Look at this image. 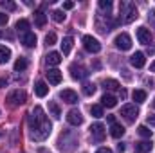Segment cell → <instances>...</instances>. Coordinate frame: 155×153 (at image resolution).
I'll list each match as a JSON object with an SVG mask.
<instances>
[{
	"label": "cell",
	"instance_id": "1",
	"mask_svg": "<svg viewBox=\"0 0 155 153\" xmlns=\"http://www.w3.org/2000/svg\"><path fill=\"white\" fill-rule=\"evenodd\" d=\"M119 15H121V20L124 24H130L137 18V7L134 2H121L119 5Z\"/></svg>",
	"mask_w": 155,
	"mask_h": 153
},
{
	"label": "cell",
	"instance_id": "2",
	"mask_svg": "<svg viewBox=\"0 0 155 153\" xmlns=\"http://www.w3.org/2000/svg\"><path fill=\"white\" fill-rule=\"evenodd\" d=\"M51 130H52V124L49 122V119H45L43 122H40L38 126H35L31 130V139L33 141H45L49 135H51Z\"/></svg>",
	"mask_w": 155,
	"mask_h": 153
},
{
	"label": "cell",
	"instance_id": "3",
	"mask_svg": "<svg viewBox=\"0 0 155 153\" xmlns=\"http://www.w3.org/2000/svg\"><path fill=\"white\" fill-rule=\"evenodd\" d=\"M5 101H7V105H9V106H13V108H15V106H20V105H24V103H25V92H24V90H20V88H18V90H13V92L7 96V99H5Z\"/></svg>",
	"mask_w": 155,
	"mask_h": 153
},
{
	"label": "cell",
	"instance_id": "4",
	"mask_svg": "<svg viewBox=\"0 0 155 153\" xmlns=\"http://www.w3.org/2000/svg\"><path fill=\"white\" fill-rule=\"evenodd\" d=\"M45 119H47V117L43 114V108H41V106H35V110L29 115V126H31V130H33L35 126H38L40 122H43Z\"/></svg>",
	"mask_w": 155,
	"mask_h": 153
},
{
	"label": "cell",
	"instance_id": "5",
	"mask_svg": "<svg viewBox=\"0 0 155 153\" xmlns=\"http://www.w3.org/2000/svg\"><path fill=\"white\" fill-rule=\"evenodd\" d=\"M83 47H85L88 52H92V54H96V52L101 50V43L94 38V36H90V34H85V36H83Z\"/></svg>",
	"mask_w": 155,
	"mask_h": 153
},
{
	"label": "cell",
	"instance_id": "6",
	"mask_svg": "<svg viewBox=\"0 0 155 153\" xmlns=\"http://www.w3.org/2000/svg\"><path fill=\"white\" fill-rule=\"evenodd\" d=\"M114 43H116L117 49H121V50H130V49H132V38H130L126 33L117 34L116 40H114Z\"/></svg>",
	"mask_w": 155,
	"mask_h": 153
},
{
	"label": "cell",
	"instance_id": "7",
	"mask_svg": "<svg viewBox=\"0 0 155 153\" xmlns=\"http://www.w3.org/2000/svg\"><path fill=\"white\" fill-rule=\"evenodd\" d=\"M121 115H123L128 122H134V121L137 119V115H139V110L135 108V105H124V106L121 108Z\"/></svg>",
	"mask_w": 155,
	"mask_h": 153
},
{
	"label": "cell",
	"instance_id": "8",
	"mask_svg": "<svg viewBox=\"0 0 155 153\" xmlns=\"http://www.w3.org/2000/svg\"><path fill=\"white\" fill-rule=\"evenodd\" d=\"M90 133H92V139H96L97 142H101L105 139V126L101 122H94L90 126Z\"/></svg>",
	"mask_w": 155,
	"mask_h": 153
},
{
	"label": "cell",
	"instance_id": "9",
	"mask_svg": "<svg viewBox=\"0 0 155 153\" xmlns=\"http://www.w3.org/2000/svg\"><path fill=\"white\" fill-rule=\"evenodd\" d=\"M60 99H63V101L69 103V105H76L78 103V94L74 90H71V88H65V90L60 92Z\"/></svg>",
	"mask_w": 155,
	"mask_h": 153
},
{
	"label": "cell",
	"instance_id": "10",
	"mask_svg": "<svg viewBox=\"0 0 155 153\" xmlns=\"http://www.w3.org/2000/svg\"><path fill=\"white\" fill-rule=\"evenodd\" d=\"M137 40H139V43L148 45V43L152 41V33H150V29H146V27H137Z\"/></svg>",
	"mask_w": 155,
	"mask_h": 153
},
{
	"label": "cell",
	"instance_id": "11",
	"mask_svg": "<svg viewBox=\"0 0 155 153\" xmlns=\"http://www.w3.org/2000/svg\"><path fill=\"white\" fill-rule=\"evenodd\" d=\"M67 122L69 124H72V126H79L81 122H83V115L79 110H71L69 114H67Z\"/></svg>",
	"mask_w": 155,
	"mask_h": 153
},
{
	"label": "cell",
	"instance_id": "12",
	"mask_svg": "<svg viewBox=\"0 0 155 153\" xmlns=\"http://www.w3.org/2000/svg\"><path fill=\"white\" fill-rule=\"evenodd\" d=\"M130 63H132V67H135V69H141V67H144V63H146V58H144V52H135L132 58H130Z\"/></svg>",
	"mask_w": 155,
	"mask_h": 153
},
{
	"label": "cell",
	"instance_id": "13",
	"mask_svg": "<svg viewBox=\"0 0 155 153\" xmlns=\"http://www.w3.org/2000/svg\"><path fill=\"white\" fill-rule=\"evenodd\" d=\"M61 72L58 70V69H49L47 70V79H49V83L51 85H60L61 83Z\"/></svg>",
	"mask_w": 155,
	"mask_h": 153
},
{
	"label": "cell",
	"instance_id": "14",
	"mask_svg": "<svg viewBox=\"0 0 155 153\" xmlns=\"http://www.w3.org/2000/svg\"><path fill=\"white\" fill-rule=\"evenodd\" d=\"M20 43H24L25 47H35L36 45V34L35 33H25V34H20Z\"/></svg>",
	"mask_w": 155,
	"mask_h": 153
},
{
	"label": "cell",
	"instance_id": "15",
	"mask_svg": "<svg viewBox=\"0 0 155 153\" xmlns=\"http://www.w3.org/2000/svg\"><path fill=\"white\" fill-rule=\"evenodd\" d=\"M71 76L74 77V79H85V77L88 76V72L83 69V67H79V65H71Z\"/></svg>",
	"mask_w": 155,
	"mask_h": 153
},
{
	"label": "cell",
	"instance_id": "16",
	"mask_svg": "<svg viewBox=\"0 0 155 153\" xmlns=\"http://www.w3.org/2000/svg\"><path fill=\"white\" fill-rule=\"evenodd\" d=\"M117 105V97L112 94H105L101 97V106H107V108H114Z\"/></svg>",
	"mask_w": 155,
	"mask_h": 153
},
{
	"label": "cell",
	"instance_id": "17",
	"mask_svg": "<svg viewBox=\"0 0 155 153\" xmlns=\"http://www.w3.org/2000/svg\"><path fill=\"white\" fill-rule=\"evenodd\" d=\"M29 27H31V24H29V20H25V18H22V20H18V22L15 24V29H16L20 34L29 33Z\"/></svg>",
	"mask_w": 155,
	"mask_h": 153
},
{
	"label": "cell",
	"instance_id": "18",
	"mask_svg": "<svg viewBox=\"0 0 155 153\" xmlns=\"http://www.w3.org/2000/svg\"><path fill=\"white\" fill-rule=\"evenodd\" d=\"M152 148H153V144H152L150 139H148V141H141V142L135 144V151L137 153H148Z\"/></svg>",
	"mask_w": 155,
	"mask_h": 153
},
{
	"label": "cell",
	"instance_id": "19",
	"mask_svg": "<svg viewBox=\"0 0 155 153\" xmlns=\"http://www.w3.org/2000/svg\"><path fill=\"white\" fill-rule=\"evenodd\" d=\"M35 94H36L38 97H45V96L49 94V86H47V83L38 81V83H36V86H35Z\"/></svg>",
	"mask_w": 155,
	"mask_h": 153
},
{
	"label": "cell",
	"instance_id": "20",
	"mask_svg": "<svg viewBox=\"0 0 155 153\" xmlns=\"http://www.w3.org/2000/svg\"><path fill=\"white\" fill-rule=\"evenodd\" d=\"M110 135H112L114 139L123 137V135H124V128H123L121 124H117V122H112V124H110Z\"/></svg>",
	"mask_w": 155,
	"mask_h": 153
},
{
	"label": "cell",
	"instance_id": "21",
	"mask_svg": "<svg viewBox=\"0 0 155 153\" xmlns=\"http://www.w3.org/2000/svg\"><path fill=\"white\" fill-rule=\"evenodd\" d=\"M61 63V54L60 52H49L47 54V65H60Z\"/></svg>",
	"mask_w": 155,
	"mask_h": 153
},
{
	"label": "cell",
	"instance_id": "22",
	"mask_svg": "<svg viewBox=\"0 0 155 153\" xmlns=\"http://www.w3.org/2000/svg\"><path fill=\"white\" fill-rule=\"evenodd\" d=\"M9 58H11V49L5 47V45H0V63H2V65L7 63Z\"/></svg>",
	"mask_w": 155,
	"mask_h": 153
},
{
	"label": "cell",
	"instance_id": "23",
	"mask_svg": "<svg viewBox=\"0 0 155 153\" xmlns=\"http://www.w3.org/2000/svg\"><path fill=\"white\" fill-rule=\"evenodd\" d=\"M103 88L105 90H119L121 85H119V81H116V79H103Z\"/></svg>",
	"mask_w": 155,
	"mask_h": 153
},
{
	"label": "cell",
	"instance_id": "24",
	"mask_svg": "<svg viewBox=\"0 0 155 153\" xmlns=\"http://www.w3.org/2000/svg\"><path fill=\"white\" fill-rule=\"evenodd\" d=\"M72 43H74V41H72L71 36H65L63 41H61V52H63V54H69L71 49H72Z\"/></svg>",
	"mask_w": 155,
	"mask_h": 153
},
{
	"label": "cell",
	"instance_id": "25",
	"mask_svg": "<svg viewBox=\"0 0 155 153\" xmlns=\"http://www.w3.org/2000/svg\"><path fill=\"white\" fill-rule=\"evenodd\" d=\"M27 65H29L27 58H18V60L15 61V70H16V72H22V70L27 69Z\"/></svg>",
	"mask_w": 155,
	"mask_h": 153
},
{
	"label": "cell",
	"instance_id": "26",
	"mask_svg": "<svg viewBox=\"0 0 155 153\" xmlns=\"http://www.w3.org/2000/svg\"><path fill=\"white\" fill-rule=\"evenodd\" d=\"M132 99L135 103H144L146 101V92L144 90H134L132 92Z\"/></svg>",
	"mask_w": 155,
	"mask_h": 153
},
{
	"label": "cell",
	"instance_id": "27",
	"mask_svg": "<svg viewBox=\"0 0 155 153\" xmlns=\"http://www.w3.org/2000/svg\"><path fill=\"white\" fill-rule=\"evenodd\" d=\"M45 22H47L45 13H43V11H36V13H35V24H36L38 27H43V25H45Z\"/></svg>",
	"mask_w": 155,
	"mask_h": 153
},
{
	"label": "cell",
	"instance_id": "28",
	"mask_svg": "<svg viewBox=\"0 0 155 153\" xmlns=\"http://www.w3.org/2000/svg\"><path fill=\"white\" fill-rule=\"evenodd\" d=\"M49 112H51V115H52L54 119H60V115H61L58 103H54V101H49Z\"/></svg>",
	"mask_w": 155,
	"mask_h": 153
},
{
	"label": "cell",
	"instance_id": "29",
	"mask_svg": "<svg viewBox=\"0 0 155 153\" xmlns=\"http://www.w3.org/2000/svg\"><path fill=\"white\" fill-rule=\"evenodd\" d=\"M90 114H92V117H96V119H99V117H103V106L101 105H92L90 106Z\"/></svg>",
	"mask_w": 155,
	"mask_h": 153
},
{
	"label": "cell",
	"instance_id": "30",
	"mask_svg": "<svg viewBox=\"0 0 155 153\" xmlns=\"http://www.w3.org/2000/svg\"><path fill=\"white\" fill-rule=\"evenodd\" d=\"M51 16H52V20H54V22H58V24L65 22V13H63V11H52V13H51Z\"/></svg>",
	"mask_w": 155,
	"mask_h": 153
},
{
	"label": "cell",
	"instance_id": "31",
	"mask_svg": "<svg viewBox=\"0 0 155 153\" xmlns=\"http://www.w3.org/2000/svg\"><path fill=\"white\" fill-rule=\"evenodd\" d=\"M94 92H96V85L94 83H85L83 85V94L85 96H94Z\"/></svg>",
	"mask_w": 155,
	"mask_h": 153
},
{
	"label": "cell",
	"instance_id": "32",
	"mask_svg": "<svg viewBox=\"0 0 155 153\" xmlns=\"http://www.w3.org/2000/svg\"><path fill=\"white\" fill-rule=\"evenodd\" d=\"M137 132H139V135L144 137V139H150V137H152V130H150L148 126H139Z\"/></svg>",
	"mask_w": 155,
	"mask_h": 153
},
{
	"label": "cell",
	"instance_id": "33",
	"mask_svg": "<svg viewBox=\"0 0 155 153\" xmlns=\"http://www.w3.org/2000/svg\"><path fill=\"white\" fill-rule=\"evenodd\" d=\"M0 5H2L5 11H15V9H16V4H15V2H9V0H2Z\"/></svg>",
	"mask_w": 155,
	"mask_h": 153
},
{
	"label": "cell",
	"instance_id": "34",
	"mask_svg": "<svg viewBox=\"0 0 155 153\" xmlns=\"http://www.w3.org/2000/svg\"><path fill=\"white\" fill-rule=\"evenodd\" d=\"M99 9L108 13V11L112 9V2H110V0H99Z\"/></svg>",
	"mask_w": 155,
	"mask_h": 153
},
{
	"label": "cell",
	"instance_id": "35",
	"mask_svg": "<svg viewBox=\"0 0 155 153\" xmlns=\"http://www.w3.org/2000/svg\"><path fill=\"white\" fill-rule=\"evenodd\" d=\"M45 43H47V45H54V43H56V34H54V33L45 34Z\"/></svg>",
	"mask_w": 155,
	"mask_h": 153
},
{
	"label": "cell",
	"instance_id": "36",
	"mask_svg": "<svg viewBox=\"0 0 155 153\" xmlns=\"http://www.w3.org/2000/svg\"><path fill=\"white\" fill-rule=\"evenodd\" d=\"M7 20H9V16H7L5 13H0V25H5Z\"/></svg>",
	"mask_w": 155,
	"mask_h": 153
},
{
	"label": "cell",
	"instance_id": "37",
	"mask_svg": "<svg viewBox=\"0 0 155 153\" xmlns=\"http://www.w3.org/2000/svg\"><path fill=\"white\" fill-rule=\"evenodd\" d=\"M148 124H150V126H155V114L148 115Z\"/></svg>",
	"mask_w": 155,
	"mask_h": 153
},
{
	"label": "cell",
	"instance_id": "38",
	"mask_svg": "<svg viewBox=\"0 0 155 153\" xmlns=\"http://www.w3.org/2000/svg\"><path fill=\"white\" fill-rule=\"evenodd\" d=\"M72 7H74V2H63V9L69 11V9H72Z\"/></svg>",
	"mask_w": 155,
	"mask_h": 153
},
{
	"label": "cell",
	"instance_id": "39",
	"mask_svg": "<svg viewBox=\"0 0 155 153\" xmlns=\"http://www.w3.org/2000/svg\"><path fill=\"white\" fill-rule=\"evenodd\" d=\"M96 153H114V151H112L110 148H99V150H97Z\"/></svg>",
	"mask_w": 155,
	"mask_h": 153
},
{
	"label": "cell",
	"instance_id": "40",
	"mask_svg": "<svg viewBox=\"0 0 155 153\" xmlns=\"http://www.w3.org/2000/svg\"><path fill=\"white\" fill-rule=\"evenodd\" d=\"M107 119H108V122L112 124V122H116V117L114 115H107Z\"/></svg>",
	"mask_w": 155,
	"mask_h": 153
},
{
	"label": "cell",
	"instance_id": "41",
	"mask_svg": "<svg viewBox=\"0 0 155 153\" xmlns=\"http://www.w3.org/2000/svg\"><path fill=\"white\" fill-rule=\"evenodd\" d=\"M117 151H119V153L124 151V144H117Z\"/></svg>",
	"mask_w": 155,
	"mask_h": 153
},
{
	"label": "cell",
	"instance_id": "42",
	"mask_svg": "<svg viewBox=\"0 0 155 153\" xmlns=\"http://www.w3.org/2000/svg\"><path fill=\"white\" fill-rule=\"evenodd\" d=\"M5 85H7V81H5V79H0V88H2V86H5Z\"/></svg>",
	"mask_w": 155,
	"mask_h": 153
},
{
	"label": "cell",
	"instance_id": "43",
	"mask_svg": "<svg viewBox=\"0 0 155 153\" xmlns=\"http://www.w3.org/2000/svg\"><path fill=\"white\" fill-rule=\"evenodd\" d=\"M150 70H152V72H155V61L152 63V65H150Z\"/></svg>",
	"mask_w": 155,
	"mask_h": 153
},
{
	"label": "cell",
	"instance_id": "44",
	"mask_svg": "<svg viewBox=\"0 0 155 153\" xmlns=\"http://www.w3.org/2000/svg\"><path fill=\"white\" fill-rule=\"evenodd\" d=\"M152 105H153V108H155V99H153V103H152Z\"/></svg>",
	"mask_w": 155,
	"mask_h": 153
}]
</instances>
